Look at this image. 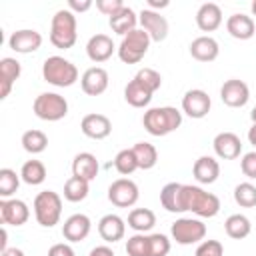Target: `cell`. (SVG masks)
<instances>
[{"instance_id":"obj_1","label":"cell","mask_w":256,"mask_h":256,"mask_svg":"<svg viewBox=\"0 0 256 256\" xmlns=\"http://www.w3.org/2000/svg\"><path fill=\"white\" fill-rule=\"evenodd\" d=\"M182 210L198 218H214L220 212V198L194 184H182Z\"/></svg>"},{"instance_id":"obj_2","label":"cell","mask_w":256,"mask_h":256,"mask_svg":"<svg viewBox=\"0 0 256 256\" xmlns=\"http://www.w3.org/2000/svg\"><path fill=\"white\" fill-rule=\"evenodd\" d=\"M182 124V112L174 106H156L148 108L142 116V126L152 136H166L178 130Z\"/></svg>"},{"instance_id":"obj_3","label":"cell","mask_w":256,"mask_h":256,"mask_svg":"<svg viewBox=\"0 0 256 256\" xmlns=\"http://www.w3.org/2000/svg\"><path fill=\"white\" fill-rule=\"evenodd\" d=\"M76 30H78L76 14L70 12L68 8H60L50 22V42L60 50H68L76 44L78 38Z\"/></svg>"},{"instance_id":"obj_4","label":"cell","mask_w":256,"mask_h":256,"mask_svg":"<svg viewBox=\"0 0 256 256\" xmlns=\"http://www.w3.org/2000/svg\"><path fill=\"white\" fill-rule=\"evenodd\" d=\"M42 78L58 88H68L78 80V68L64 56H48L42 64Z\"/></svg>"},{"instance_id":"obj_5","label":"cell","mask_w":256,"mask_h":256,"mask_svg":"<svg viewBox=\"0 0 256 256\" xmlns=\"http://www.w3.org/2000/svg\"><path fill=\"white\" fill-rule=\"evenodd\" d=\"M34 218L40 226L44 228H52L60 222L62 216V198L58 192L54 190H42L36 194L34 198Z\"/></svg>"},{"instance_id":"obj_6","label":"cell","mask_w":256,"mask_h":256,"mask_svg":"<svg viewBox=\"0 0 256 256\" xmlns=\"http://www.w3.org/2000/svg\"><path fill=\"white\" fill-rule=\"evenodd\" d=\"M150 36H148V32H144L142 28H136V30H132V32H128L124 38H122V42H120V46H118V58L124 62V64H138L144 56H146V52H148V48H150Z\"/></svg>"},{"instance_id":"obj_7","label":"cell","mask_w":256,"mask_h":256,"mask_svg":"<svg viewBox=\"0 0 256 256\" xmlns=\"http://www.w3.org/2000/svg\"><path fill=\"white\" fill-rule=\"evenodd\" d=\"M34 114L46 122H58L68 114V102L58 92H42L34 98Z\"/></svg>"},{"instance_id":"obj_8","label":"cell","mask_w":256,"mask_h":256,"mask_svg":"<svg viewBox=\"0 0 256 256\" xmlns=\"http://www.w3.org/2000/svg\"><path fill=\"white\" fill-rule=\"evenodd\" d=\"M170 234L176 240V244H198L206 238V224L200 218H178L170 226Z\"/></svg>"},{"instance_id":"obj_9","label":"cell","mask_w":256,"mask_h":256,"mask_svg":"<svg viewBox=\"0 0 256 256\" xmlns=\"http://www.w3.org/2000/svg\"><path fill=\"white\" fill-rule=\"evenodd\" d=\"M140 190L138 184L130 178H118L108 186V200L118 208H130L138 202Z\"/></svg>"},{"instance_id":"obj_10","label":"cell","mask_w":256,"mask_h":256,"mask_svg":"<svg viewBox=\"0 0 256 256\" xmlns=\"http://www.w3.org/2000/svg\"><path fill=\"white\" fill-rule=\"evenodd\" d=\"M210 108H212V100L208 92L202 88H192L182 96V112L194 120L208 116Z\"/></svg>"},{"instance_id":"obj_11","label":"cell","mask_w":256,"mask_h":256,"mask_svg":"<svg viewBox=\"0 0 256 256\" xmlns=\"http://www.w3.org/2000/svg\"><path fill=\"white\" fill-rule=\"evenodd\" d=\"M138 22H140L142 30L148 32L152 42L166 40V36H168V20L160 12H154L150 8H142L140 14H138Z\"/></svg>"},{"instance_id":"obj_12","label":"cell","mask_w":256,"mask_h":256,"mask_svg":"<svg viewBox=\"0 0 256 256\" xmlns=\"http://www.w3.org/2000/svg\"><path fill=\"white\" fill-rule=\"evenodd\" d=\"M30 218V208L24 200L18 198H2L0 200V222L10 226H22Z\"/></svg>"},{"instance_id":"obj_13","label":"cell","mask_w":256,"mask_h":256,"mask_svg":"<svg viewBox=\"0 0 256 256\" xmlns=\"http://www.w3.org/2000/svg\"><path fill=\"white\" fill-rule=\"evenodd\" d=\"M220 100L230 108H242L250 100V88L244 80L230 78L220 88Z\"/></svg>"},{"instance_id":"obj_14","label":"cell","mask_w":256,"mask_h":256,"mask_svg":"<svg viewBox=\"0 0 256 256\" xmlns=\"http://www.w3.org/2000/svg\"><path fill=\"white\" fill-rule=\"evenodd\" d=\"M8 46L18 54H30L36 52L42 46V34L34 28H22L10 34Z\"/></svg>"},{"instance_id":"obj_15","label":"cell","mask_w":256,"mask_h":256,"mask_svg":"<svg viewBox=\"0 0 256 256\" xmlns=\"http://www.w3.org/2000/svg\"><path fill=\"white\" fill-rule=\"evenodd\" d=\"M80 130H82L84 136H88L92 140H104L112 132V122H110L108 116L98 114V112H92V114H86L82 118Z\"/></svg>"},{"instance_id":"obj_16","label":"cell","mask_w":256,"mask_h":256,"mask_svg":"<svg viewBox=\"0 0 256 256\" xmlns=\"http://www.w3.org/2000/svg\"><path fill=\"white\" fill-rule=\"evenodd\" d=\"M108 72L100 66H92L88 70H84L82 78H80V86H82V92L88 94V96H100L106 92L108 88Z\"/></svg>"},{"instance_id":"obj_17","label":"cell","mask_w":256,"mask_h":256,"mask_svg":"<svg viewBox=\"0 0 256 256\" xmlns=\"http://www.w3.org/2000/svg\"><path fill=\"white\" fill-rule=\"evenodd\" d=\"M214 154L222 160H234L242 152V142L234 132H218L212 140Z\"/></svg>"},{"instance_id":"obj_18","label":"cell","mask_w":256,"mask_h":256,"mask_svg":"<svg viewBox=\"0 0 256 256\" xmlns=\"http://www.w3.org/2000/svg\"><path fill=\"white\" fill-rule=\"evenodd\" d=\"M90 228H92V222L86 214H72L62 224V236L68 242H82L90 234Z\"/></svg>"},{"instance_id":"obj_19","label":"cell","mask_w":256,"mask_h":256,"mask_svg":"<svg viewBox=\"0 0 256 256\" xmlns=\"http://www.w3.org/2000/svg\"><path fill=\"white\" fill-rule=\"evenodd\" d=\"M114 50H118V48L114 46V42L108 34H94V36H90V40L86 44V54L96 64L106 62L114 54Z\"/></svg>"},{"instance_id":"obj_20","label":"cell","mask_w":256,"mask_h":256,"mask_svg":"<svg viewBox=\"0 0 256 256\" xmlns=\"http://www.w3.org/2000/svg\"><path fill=\"white\" fill-rule=\"evenodd\" d=\"M98 234H100V238L104 242L114 244V242H118V240L124 238V234H126V222L118 214H106L98 222Z\"/></svg>"},{"instance_id":"obj_21","label":"cell","mask_w":256,"mask_h":256,"mask_svg":"<svg viewBox=\"0 0 256 256\" xmlns=\"http://www.w3.org/2000/svg\"><path fill=\"white\" fill-rule=\"evenodd\" d=\"M190 56L198 62H212L220 54V46L212 36H198L190 42Z\"/></svg>"},{"instance_id":"obj_22","label":"cell","mask_w":256,"mask_h":256,"mask_svg":"<svg viewBox=\"0 0 256 256\" xmlns=\"http://www.w3.org/2000/svg\"><path fill=\"white\" fill-rule=\"evenodd\" d=\"M22 74V66L16 58H2L0 60V98H6L14 86V82L20 78Z\"/></svg>"},{"instance_id":"obj_23","label":"cell","mask_w":256,"mask_h":256,"mask_svg":"<svg viewBox=\"0 0 256 256\" xmlns=\"http://www.w3.org/2000/svg\"><path fill=\"white\" fill-rule=\"evenodd\" d=\"M192 174L200 184H214L220 176V164L214 156H200L192 166Z\"/></svg>"},{"instance_id":"obj_24","label":"cell","mask_w":256,"mask_h":256,"mask_svg":"<svg viewBox=\"0 0 256 256\" xmlns=\"http://www.w3.org/2000/svg\"><path fill=\"white\" fill-rule=\"evenodd\" d=\"M196 24L202 32H214L222 24V10L214 2H204L196 12Z\"/></svg>"},{"instance_id":"obj_25","label":"cell","mask_w":256,"mask_h":256,"mask_svg":"<svg viewBox=\"0 0 256 256\" xmlns=\"http://www.w3.org/2000/svg\"><path fill=\"white\" fill-rule=\"evenodd\" d=\"M226 30L236 40H250L256 34L254 20L248 14H232L226 20Z\"/></svg>"},{"instance_id":"obj_26","label":"cell","mask_w":256,"mask_h":256,"mask_svg":"<svg viewBox=\"0 0 256 256\" xmlns=\"http://www.w3.org/2000/svg\"><path fill=\"white\" fill-rule=\"evenodd\" d=\"M98 170H100V164L92 152H80L72 160V176H78L90 182L98 176Z\"/></svg>"},{"instance_id":"obj_27","label":"cell","mask_w":256,"mask_h":256,"mask_svg":"<svg viewBox=\"0 0 256 256\" xmlns=\"http://www.w3.org/2000/svg\"><path fill=\"white\" fill-rule=\"evenodd\" d=\"M152 90L150 88H146L140 80H136V78H132L128 84H126V88H124V100L132 106V108H144V106H148L150 104V100H152Z\"/></svg>"},{"instance_id":"obj_28","label":"cell","mask_w":256,"mask_h":256,"mask_svg":"<svg viewBox=\"0 0 256 256\" xmlns=\"http://www.w3.org/2000/svg\"><path fill=\"white\" fill-rule=\"evenodd\" d=\"M108 24H110L112 32H116V34H120V36L124 38L128 32L136 30L138 16H136V12H134L130 6H124L120 12H116L114 16L108 18Z\"/></svg>"},{"instance_id":"obj_29","label":"cell","mask_w":256,"mask_h":256,"mask_svg":"<svg viewBox=\"0 0 256 256\" xmlns=\"http://www.w3.org/2000/svg\"><path fill=\"white\" fill-rule=\"evenodd\" d=\"M160 204L172 214H180L182 210V184L180 182H168L160 190Z\"/></svg>"},{"instance_id":"obj_30","label":"cell","mask_w":256,"mask_h":256,"mask_svg":"<svg viewBox=\"0 0 256 256\" xmlns=\"http://www.w3.org/2000/svg\"><path fill=\"white\" fill-rule=\"evenodd\" d=\"M154 224H156V214L150 208H134L128 214V226L134 232L146 234L148 230L154 228Z\"/></svg>"},{"instance_id":"obj_31","label":"cell","mask_w":256,"mask_h":256,"mask_svg":"<svg viewBox=\"0 0 256 256\" xmlns=\"http://www.w3.org/2000/svg\"><path fill=\"white\" fill-rule=\"evenodd\" d=\"M224 230L230 238L242 240L252 232V224H250L248 216H244V214H230L224 222Z\"/></svg>"},{"instance_id":"obj_32","label":"cell","mask_w":256,"mask_h":256,"mask_svg":"<svg viewBox=\"0 0 256 256\" xmlns=\"http://www.w3.org/2000/svg\"><path fill=\"white\" fill-rule=\"evenodd\" d=\"M132 152L136 156V162H138V168L140 170H150L158 162V150L150 142H136L132 146Z\"/></svg>"},{"instance_id":"obj_33","label":"cell","mask_w":256,"mask_h":256,"mask_svg":"<svg viewBox=\"0 0 256 256\" xmlns=\"http://www.w3.org/2000/svg\"><path fill=\"white\" fill-rule=\"evenodd\" d=\"M20 178L28 186H38L46 180V166L40 160H26L20 168Z\"/></svg>"},{"instance_id":"obj_34","label":"cell","mask_w":256,"mask_h":256,"mask_svg":"<svg viewBox=\"0 0 256 256\" xmlns=\"http://www.w3.org/2000/svg\"><path fill=\"white\" fill-rule=\"evenodd\" d=\"M90 192V182L78 176H70L64 182V198L68 202H82Z\"/></svg>"},{"instance_id":"obj_35","label":"cell","mask_w":256,"mask_h":256,"mask_svg":"<svg viewBox=\"0 0 256 256\" xmlns=\"http://www.w3.org/2000/svg\"><path fill=\"white\" fill-rule=\"evenodd\" d=\"M20 142H22V148L28 154H40L48 146V136L42 130H26L22 134V140Z\"/></svg>"},{"instance_id":"obj_36","label":"cell","mask_w":256,"mask_h":256,"mask_svg":"<svg viewBox=\"0 0 256 256\" xmlns=\"http://www.w3.org/2000/svg\"><path fill=\"white\" fill-rule=\"evenodd\" d=\"M114 168L122 176H130L134 170H138V162H136L132 148H124L114 156Z\"/></svg>"},{"instance_id":"obj_37","label":"cell","mask_w":256,"mask_h":256,"mask_svg":"<svg viewBox=\"0 0 256 256\" xmlns=\"http://www.w3.org/2000/svg\"><path fill=\"white\" fill-rule=\"evenodd\" d=\"M234 202L242 208L256 206V186L252 182H240L234 188Z\"/></svg>"},{"instance_id":"obj_38","label":"cell","mask_w":256,"mask_h":256,"mask_svg":"<svg viewBox=\"0 0 256 256\" xmlns=\"http://www.w3.org/2000/svg\"><path fill=\"white\" fill-rule=\"evenodd\" d=\"M20 186V174H16L12 168H2L0 170V196L10 198Z\"/></svg>"},{"instance_id":"obj_39","label":"cell","mask_w":256,"mask_h":256,"mask_svg":"<svg viewBox=\"0 0 256 256\" xmlns=\"http://www.w3.org/2000/svg\"><path fill=\"white\" fill-rule=\"evenodd\" d=\"M126 254L128 256H148V234L136 232L126 240Z\"/></svg>"},{"instance_id":"obj_40","label":"cell","mask_w":256,"mask_h":256,"mask_svg":"<svg viewBox=\"0 0 256 256\" xmlns=\"http://www.w3.org/2000/svg\"><path fill=\"white\" fill-rule=\"evenodd\" d=\"M170 240L166 234H148V256H168Z\"/></svg>"},{"instance_id":"obj_41","label":"cell","mask_w":256,"mask_h":256,"mask_svg":"<svg viewBox=\"0 0 256 256\" xmlns=\"http://www.w3.org/2000/svg\"><path fill=\"white\" fill-rule=\"evenodd\" d=\"M134 78L140 80V82H142L146 88H150L152 92H156V90L162 86V76H160V72H156L154 68H140Z\"/></svg>"},{"instance_id":"obj_42","label":"cell","mask_w":256,"mask_h":256,"mask_svg":"<svg viewBox=\"0 0 256 256\" xmlns=\"http://www.w3.org/2000/svg\"><path fill=\"white\" fill-rule=\"evenodd\" d=\"M194 256H224V246L218 240H202Z\"/></svg>"},{"instance_id":"obj_43","label":"cell","mask_w":256,"mask_h":256,"mask_svg":"<svg viewBox=\"0 0 256 256\" xmlns=\"http://www.w3.org/2000/svg\"><path fill=\"white\" fill-rule=\"evenodd\" d=\"M240 170L250 180H256V152H246L240 160Z\"/></svg>"},{"instance_id":"obj_44","label":"cell","mask_w":256,"mask_h":256,"mask_svg":"<svg viewBox=\"0 0 256 256\" xmlns=\"http://www.w3.org/2000/svg\"><path fill=\"white\" fill-rule=\"evenodd\" d=\"M124 6H126V4H124L122 0H96V8H98L102 14H106V16H114V14L120 12Z\"/></svg>"},{"instance_id":"obj_45","label":"cell","mask_w":256,"mask_h":256,"mask_svg":"<svg viewBox=\"0 0 256 256\" xmlns=\"http://www.w3.org/2000/svg\"><path fill=\"white\" fill-rule=\"evenodd\" d=\"M48 256H76V254H74V250H72L70 244H66V242H58V244L50 246Z\"/></svg>"},{"instance_id":"obj_46","label":"cell","mask_w":256,"mask_h":256,"mask_svg":"<svg viewBox=\"0 0 256 256\" xmlns=\"http://www.w3.org/2000/svg\"><path fill=\"white\" fill-rule=\"evenodd\" d=\"M92 8V0H68V10L70 12H86Z\"/></svg>"},{"instance_id":"obj_47","label":"cell","mask_w":256,"mask_h":256,"mask_svg":"<svg viewBox=\"0 0 256 256\" xmlns=\"http://www.w3.org/2000/svg\"><path fill=\"white\" fill-rule=\"evenodd\" d=\"M88 256H116V254H114V250H112L110 246L102 244V246H96V248H92Z\"/></svg>"},{"instance_id":"obj_48","label":"cell","mask_w":256,"mask_h":256,"mask_svg":"<svg viewBox=\"0 0 256 256\" xmlns=\"http://www.w3.org/2000/svg\"><path fill=\"white\" fill-rule=\"evenodd\" d=\"M170 2L168 0H148V8L156 12V8H166Z\"/></svg>"},{"instance_id":"obj_49","label":"cell","mask_w":256,"mask_h":256,"mask_svg":"<svg viewBox=\"0 0 256 256\" xmlns=\"http://www.w3.org/2000/svg\"><path fill=\"white\" fill-rule=\"evenodd\" d=\"M0 236H2V240H0V254H2L4 250H8V248H6V242H8V232H6V228H2Z\"/></svg>"},{"instance_id":"obj_50","label":"cell","mask_w":256,"mask_h":256,"mask_svg":"<svg viewBox=\"0 0 256 256\" xmlns=\"http://www.w3.org/2000/svg\"><path fill=\"white\" fill-rule=\"evenodd\" d=\"M0 256H24V252H22L20 248H8V250H4Z\"/></svg>"},{"instance_id":"obj_51","label":"cell","mask_w":256,"mask_h":256,"mask_svg":"<svg viewBox=\"0 0 256 256\" xmlns=\"http://www.w3.org/2000/svg\"><path fill=\"white\" fill-rule=\"evenodd\" d=\"M248 142H250L252 146H256V124H252L250 130H248Z\"/></svg>"},{"instance_id":"obj_52","label":"cell","mask_w":256,"mask_h":256,"mask_svg":"<svg viewBox=\"0 0 256 256\" xmlns=\"http://www.w3.org/2000/svg\"><path fill=\"white\" fill-rule=\"evenodd\" d=\"M250 120H252V124H256V106H254L252 112H250Z\"/></svg>"},{"instance_id":"obj_53","label":"cell","mask_w":256,"mask_h":256,"mask_svg":"<svg viewBox=\"0 0 256 256\" xmlns=\"http://www.w3.org/2000/svg\"><path fill=\"white\" fill-rule=\"evenodd\" d=\"M250 10H252V14H254V16H256V0H254V2H252V6H250Z\"/></svg>"}]
</instances>
